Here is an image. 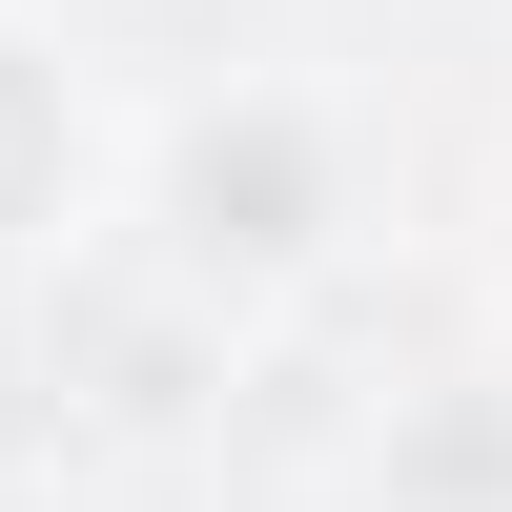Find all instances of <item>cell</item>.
<instances>
[{
  "instance_id": "obj_1",
  "label": "cell",
  "mask_w": 512,
  "mask_h": 512,
  "mask_svg": "<svg viewBox=\"0 0 512 512\" xmlns=\"http://www.w3.org/2000/svg\"><path fill=\"white\" fill-rule=\"evenodd\" d=\"M328 226H349V144L308 82H226L164 123V267L185 287H287L328 267Z\"/></svg>"
},
{
  "instance_id": "obj_2",
  "label": "cell",
  "mask_w": 512,
  "mask_h": 512,
  "mask_svg": "<svg viewBox=\"0 0 512 512\" xmlns=\"http://www.w3.org/2000/svg\"><path fill=\"white\" fill-rule=\"evenodd\" d=\"M62 205V103L21 82V41H0V226H41Z\"/></svg>"
}]
</instances>
